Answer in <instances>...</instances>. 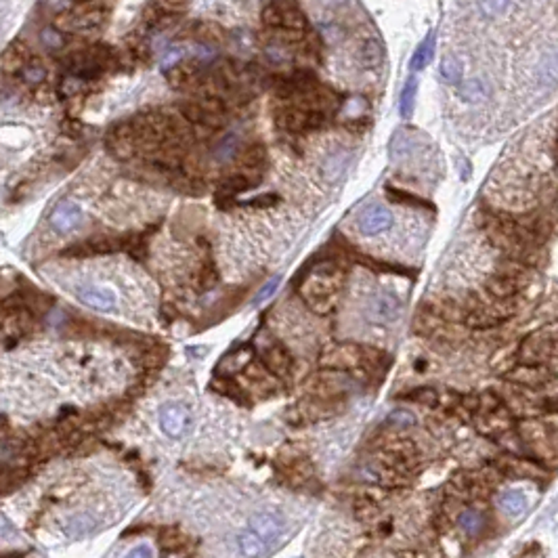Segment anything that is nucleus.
I'll return each instance as SVG.
<instances>
[{
  "mask_svg": "<svg viewBox=\"0 0 558 558\" xmlns=\"http://www.w3.org/2000/svg\"><path fill=\"white\" fill-rule=\"evenodd\" d=\"M539 82L542 84H557L558 82V53L548 55L539 63Z\"/></svg>",
  "mask_w": 558,
  "mask_h": 558,
  "instance_id": "33",
  "label": "nucleus"
},
{
  "mask_svg": "<svg viewBox=\"0 0 558 558\" xmlns=\"http://www.w3.org/2000/svg\"><path fill=\"white\" fill-rule=\"evenodd\" d=\"M353 508H355V517H357L359 520H363V522L376 520L378 515H380L378 504H376L369 495H359V498H355Z\"/></svg>",
  "mask_w": 558,
  "mask_h": 558,
  "instance_id": "31",
  "label": "nucleus"
},
{
  "mask_svg": "<svg viewBox=\"0 0 558 558\" xmlns=\"http://www.w3.org/2000/svg\"><path fill=\"white\" fill-rule=\"evenodd\" d=\"M80 223H82V210H80L74 201H61V204L53 210V214H51V225H53V229L59 231V233H70V231H74Z\"/></svg>",
  "mask_w": 558,
  "mask_h": 558,
  "instance_id": "20",
  "label": "nucleus"
},
{
  "mask_svg": "<svg viewBox=\"0 0 558 558\" xmlns=\"http://www.w3.org/2000/svg\"><path fill=\"white\" fill-rule=\"evenodd\" d=\"M386 422L389 424H393V426H401V428H405V426H414L416 424V418H414V414L411 411H407V409H395V411H391L389 414V418H386Z\"/></svg>",
  "mask_w": 558,
  "mask_h": 558,
  "instance_id": "37",
  "label": "nucleus"
},
{
  "mask_svg": "<svg viewBox=\"0 0 558 558\" xmlns=\"http://www.w3.org/2000/svg\"><path fill=\"white\" fill-rule=\"evenodd\" d=\"M338 292H340V269L334 263L319 265L300 288L305 302L315 313H330L336 307Z\"/></svg>",
  "mask_w": 558,
  "mask_h": 558,
  "instance_id": "2",
  "label": "nucleus"
},
{
  "mask_svg": "<svg viewBox=\"0 0 558 558\" xmlns=\"http://www.w3.org/2000/svg\"><path fill=\"white\" fill-rule=\"evenodd\" d=\"M558 355V334H554L550 327L539 330L529 334L518 349L520 363H539L548 365V361Z\"/></svg>",
  "mask_w": 558,
  "mask_h": 558,
  "instance_id": "6",
  "label": "nucleus"
},
{
  "mask_svg": "<svg viewBox=\"0 0 558 558\" xmlns=\"http://www.w3.org/2000/svg\"><path fill=\"white\" fill-rule=\"evenodd\" d=\"M340 401L336 399H319L309 397L300 401L298 405H294L292 411H288V420H292L294 424H311V422H319L325 418H332L340 411Z\"/></svg>",
  "mask_w": 558,
  "mask_h": 558,
  "instance_id": "10",
  "label": "nucleus"
},
{
  "mask_svg": "<svg viewBox=\"0 0 558 558\" xmlns=\"http://www.w3.org/2000/svg\"><path fill=\"white\" fill-rule=\"evenodd\" d=\"M493 468L500 473V477L506 478H527V480H537L544 478L546 470L544 466L525 456V453H504L493 462Z\"/></svg>",
  "mask_w": 558,
  "mask_h": 558,
  "instance_id": "9",
  "label": "nucleus"
},
{
  "mask_svg": "<svg viewBox=\"0 0 558 558\" xmlns=\"http://www.w3.org/2000/svg\"><path fill=\"white\" fill-rule=\"evenodd\" d=\"M248 529H250L267 548H271L279 537L283 535L285 518L278 515V512H258V515H254V517L250 518Z\"/></svg>",
  "mask_w": 558,
  "mask_h": 558,
  "instance_id": "14",
  "label": "nucleus"
},
{
  "mask_svg": "<svg viewBox=\"0 0 558 558\" xmlns=\"http://www.w3.org/2000/svg\"><path fill=\"white\" fill-rule=\"evenodd\" d=\"M158 542L164 552H181L187 544V535L179 527H166L162 529Z\"/></svg>",
  "mask_w": 558,
  "mask_h": 558,
  "instance_id": "27",
  "label": "nucleus"
},
{
  "mask_svg": "<svg viewBox=\"0 0 558 558\" xmlns=\"http://www.w3.org/2000/svg\"><path fill=\"white\" fill-rule=\"evenodd\" d=\"M124 558H156L154 557V550L149 548V546H145V544H141V546H135L128 554Z\"/></svg>",
  "mask_w": 558,
  "mask_h": 558,
  "instance_id": "39",
  "label": "nucleus"
},
{
  "mask_svg": "<svg viewBox=\"0 0 558 558\" xmlns=\"http://www.w3.org/2000/svg\"><path fill=\"white\" fill-rule=\"evenodd\" d=\"M273 116H275V124L281 130L294 132V135L317 130L327 120L325 114L302 110V107H298L294 103H288V101H279V105L273 110Z\"/></svg>",
  "mask_w": 558,
  "mask_h": 558,
  "instance_id": "5",
  "label": "nucleus"
},
{
  "mask_svg": "<svg viewBox=\"0 0 558 558\" xmlns=\"http://www.w3.org/2000/svg\"><path fill=\"white\" fill-rule=\"evenodd\" d=\"M365 315H367V319H369L372 323H376V325L393 323V321L401 315V300H399L395 294L380 292V294L372 296V300L367 302Z\"/></svg>",
  "mask_w": 558,
  "mask_h": 558,
  "instance_id": "15",
  "label": "nucleus"
},
{
  "mask_svg": "<svg viewBox=\"0 0 558 558\" xmlns=\"http://www.w3.org/2000/svg\"><path fill=\"white\" fill-rule=\"evenodd\" d=\"M216 283H219L216 263L212 260L210 254H206V258L199 263V269L198 273H196V279H194V285H196V290H198L199 294H204V292H210Z\"/></svg>",
  "mask_w": 558,
  "mask_h": 558,
  "instance_id": "24",
  "label": "nucleus"
},
{
  "mask_svg": "<svg viewBox=\"0 0 558 558\" xmlns=\"http://www.w3.org/2000/svg\"><path fill=\"white\" fill-rule=\"evenodd\" d=\"M210 74H212V63L189 59V61H179L170 70H166V80L170 88L179 93L196 95L208 84Z\"/></svg>",
  "mask_w": 558,
  "mask_h": 558,
  "instance_id": "4",
  "label": "nucleus"
},
{
  "mask_svg": "<svg viewBox=\"0 0 558 558\" xmlns=\"http://www.w3.org/2000/svg\"><path fill=\"white\" fill-rule=\"evenodd\" d=\"M250 363H252V349L239 347L238 351H233L231 355H227L219 363V374H225V376L238 374V372H243Z\"/></svg>",
  "mask_w": 558,
  "mask_h": 558,
  "instance_id": "25",
  "label": "nucleus"
},
{
  "mask_svg": "<svg viewBox=\"0 0 558 558\" xmlns=\"http://www.w3.org/2000/svg\"><path fill=\"white\" fill-rule=\"evenodd\" d=\"M489 84L485 80L480 78H473L468 82H462L460 86V97L468 103H480L489 97Z\"/></svg>",
  "mask_w": 558,
  "mask_h": 558,
  "instance_id": "28",
  "label": "nucleus"
},
{
  "mask_svg": "<svg viewBox=\"0 0 558 558\" xmlns=\"http://www.w3.org/2000/svg\"><path fill=\"white\" fill-rule=\"evenodd\" d=\"M416 88H418V84H416V78H409L407 80V84H405V88H403V95H401V116H409V112H411V103H414V97H416Z\"/></svg>",
  "mask_w": 558,
  "mask_h": 558,
  "instance_id": "36",
  "label": "nucleus"
},
{
  "mask_svg": "<svg viewBox=\"0 0 558 558\" xmlns=\"http://www.w3.org/2000/svg\"><path fill=\"white\" fill-rule=\"evenodd\" d=\"M260 363L275 378H288L292 374V369H294V359L290 355V351L278 340H271L260 351Z\"/></svg>",
  "mask_w": 558,
  "mask_h": 558,
  "instance_id": "16",
  "label": "nucleus"
},
{
  "mask_svg": "<svg viewBox=\"0 0 558 558\" xmlns=\"http://www.w3.org/2000/svg\"><path fill=\"white\" fill-rule=\"evenodd\" d=\"M495 504L502 512H506L508 517H518L527 510V498L522 491L518 489H506V491H500V495L495 498Z\"/></svg>",
  "mask_w": 558,
  "mask_h": 558,
  "instance_id": "23",
  "label": "nucleus"
},
{
  "mask_svg": "<svg viewBox=\"0 0 558 558\" xmlns=\"http://www.w3.org/2000/svg\"><path fill=\"white\" fill-rule=\"evenodd\" d=\"M36 61V55L32 53V48L23 42V40H15L6 46V51L2 53V59H0V70L6 74V76H13V78H21L23 72Z\"/></svg>",
  "mask_w": 558,
  "mask_h": 558,
  "instance_id": "13",
  "label": "nucleus"
},
{
  "mask_svg": "<svg viewBox=\"0 0 558 558\" xmlns=\"http://www.w3.org/2000/svg\"><path fill=\"white\" fill-rule=\"evenodd\" d=\"M458 527L468 535H478L487 527V515L478 508H468L458 515Z\"/></svg>",
  "mask_w": 558,
  "mask_h": 558,
  "instance_id": "26",
  "label": "nucleus"
},
{
  "mask_svg": "<svg viewBox=\"0 0 558 558\" xmlns=\"http://www.w3.org/2000/svg\"><path fill=\"white\" fill-rule=\"evenodd\" d=\"M510 6V0H478V9L485 17H500Z\"/></svg>",
  "mask_w": 558,
  "mask_h": 558,
  "instance_id": "35",
  "label": "nucleus"
},
{
  "mask_svg": "<svg viewBox=\"0 0 558 558\" xmlns=\"http://www.w3.org/2000/svg\"><path fill=\"white\" fill-rule=\"evenodd\" d=\"M124 248H126V233L124 236H93V238H86L68 246L61 252V256L63 258H93V256L124 252Z\"/></svg>",
  "mask_w": 558,
  "mask_h": 558,
  "instance_id": "7",
  "label": "nucleus"
},
{
  "mask_svg": "<svg viewBox=\"0 0 558 558\" xmlns=\"http://www.w3.org/2000/svg\"><path fill=\"white\" fill-rule=\"evenodd\" d=\"M159 428L166 437L185 438L194 431V414L181 401H168L159 409Z\"/></svg>",
  "mask_w": 558,
  "mask_h": 558,
  "instance_id": "8",
  "label": "nucleus"
},
{
  "mask_svg": "<svg viewBox=\"0 0 558 558\" xmlns=\"http://www.w3.org/2000/svg\"><path fill=\"white\" fill-rule=\"evenodd\" d=\"M95 518H90L88 515H76V517H72L70 520H68V525H65V533L70 535V537H74V539H78V537H86L93 529H95Z\"/></svg>",
  "mask_w": 558,
  "mask_h": 558,
  "instance_id": "30",
  "label": "nucleus"
},
{
  "mask_svg": "<svg viewBox=\"0 0 558 558\" xmlns=\"http://www.w3.org/2000/svg\"><path fill=\"white\" fill-rule=\"evenodd\" d=\"M187 36H191L194 40H198L201 44H208V46H221L227 42V32L214 23V21H196L191 23Z\"/></svg>",
  "mask_w": 558,
  "mask_h": 558,
  "instance_id": "21",
  "label": "nucleus"
},
{
  "mask_svg": "<svg viewBox=\"0 0 558 558\" xmlns=\"http://www.w3.org/2000/svg\"><path fill=\"white\" fill-rule=\"evenodd\" d=\"M267 164H269V154H267V147L265 143L260 141H254L250 145H246L238 156V172L246 174L254 185H258L263 181V174L267 170Z\"/></svg>",
  "mask_w": 558,
  "mask_h": 558,
  "instance_id": "12",
  "label": "nucleus"
},
{
  "mask_svg": "<svg viewBox=\"0 0 558 558\" xmlns=\"http://www.w3.org/2000/svg\"><path fill=\"white\" fill-rule=\"evenodd\" d=\"M187 353H189V355H198L196 359H201L208 353V347H194V349H189Z\"/></svg>",
  "mask_w": 558,
  "mask_h": 558,
  "instance_id": "41",
  "label": "nucleus"
},
{
  "mask_svg": "<svg viewBox=\"0 0 558 558\" xmlns=\"http://www.w3.org/2000/svg\"><path fill=\"white\" fill-rule=\"evenodd\" d=\"M76 296L82 305H86L95 311H101V313H110L116 309L114 292H110L107 288H101V285H82L76 290Z\"/></svg>",
  "mask_w": 558,
  "mask_h": 558,
  "instance_id": "18",
  "label": "nucleus"
},
{
  "mask_svg": "<svg viewBox=\"0 0 558 558\" xmlns=\"http://www.w3.org/2000/svg\"><path fill=\"white\" fill-rule=\"evenodd\" d=\"M525 265H518V269H500L495 275L487 279L485 288H487V294L495 300H515L518 294L522 292L525 288V275L527 269L522 271Z\"/></svg>",
  "mask_w": 558,
  "mask_h": 558,
  "instance_id": "11",
  "label": "nucleus"
},
{
  "mask_svg": "<svg viewBox=\"0 0 558 558\" xmlns=\"http://www.w3.org/2000/svg\"><path fill=\"white\" fill-rule=\"evenodd\" d=\"M401 399H403V401H409V403L424 405V407H438V405H441V395H438V391L431 389V386L411 389L409 393H403Z\"/></svg>",
  "mask_w": 558,
  "mask_h": 558,
  "instance_id": "29",
  "label": "nucleus"
},
{
  "mask_svg": "<svg viewBox=\"0 0 558 558\" xmlns=\"http://www.w3.org/2000/svg\"><path fill=\"white\" fill-rule=\"evenodd\" d=\"M210 389H212L214 393L223 395V397L231 399V401H233V403H238V405H243V407H248V405H250L248 391H243V389L239 386L233 378H229V376H225V374H219V376H214V378L210 380Z\"/></svg>",
  "mask_w": 558,
  "mask_h": 558,
  "instance_id": "22",
  "label": "nucleus"
},
{
  "mask_svg": "<svg viewBox=\"0 0 558 558\" xmlns=\"http://www.w3.org/2000/svg\"><path fill=\"white\" fill-rule=\"evenodd\" d=\"M26 552H0V558H23Z\"/></svg>",
  "mask_w": 558,
  "mask_h": 558,
  "instance_id": "42",
  "label": "nucleus"
},
{
  "mask_svg": "<svg viewBox=\"0 0 558 558\" xmlns=\"http://www.w3.org/2000/svg\"><path fill=\"white\" fill-rule=\"evenodd\" d=\"M438 72L445 82L449 84H462V76H464V70H462V63L456 59V57H445L438 65Z\"/></svg>",
  "mask_w": 558,
  "mask_h": 558,
  "instance_id": "32",
  "label": "nucleus"
},
{
  "mask_svg": "<svg viewBox=\"0 0 558 558\" xmlns=\"http://www.w3.org/2000/svg\"><path fill=\"white\" fill-rule=\"evenodd\" d=\"M393 225V214L382 208V206H372L367 208L361 219H359V229L363 236H378V233H384L386 229H391Z\"/></svg>",
  "mask_w": 558,
  "mask_h": 558,
  "instance_id": "19",
  "label": "nucleus"
},
{
  "mask_svg": "<svg viewBox=\"0 0 558 558\" xmlns=\"http://www.w3.org/2000/svg\"><path fill=\"white\" fill-rule=\"evenodd\" d=\"M542 557H544L542 546H539V544H531L529 548H525V552H522V557L520 558H542Z\"/></svg>",
  "mask_w": 558,
  "mask_h": 558,
  "instance_id": "40",
  "label": "nucleus"
},
{
  "mask_svg": "<svg viewBox=\"0 0 558 558\" xmlns=\"http://www.w3.org/2000/svg\"><path fill=\"white\" fill-rule=\"evenodd\" d=\"M508 380L518 386H527V389H542L552 380V372L548 369V365H539V363H520L515 369L508 372Z\"/></svg>",
  "mask_w": 558,
  "mask_h": 558,
  "instance_id": "17",
  "label": "nucleus"
},
{
  "mask_svg": "<svg viewBox=\"0 0 558 558\" xmlns=\"http://www.w3.org/2000/svg\"><path fill=\"white\" fill-rule=\"evenodd\" d=\"M431 55H433V34H428V38L424 42H420L414 59H411V68L414 70H422L428 61H431Z\"/></svg>",
  "mask_w": 558,
  "mask_h": 558,
  "instance_id": "34",
  "label": "nucleus"
},
{
  "mask_svg": "<svg viewBox=\"0 0 558 558\" xmlns=\"http://www.w3.org/2000/svg\"><path fill=\"white\" fill-rule=\"evenodd\" d=\"M279 283H281V278H279V275H275L273 279H269V281H267V283H265V285L258 290V294L254 296V300H252V302H254V305H263L265 300H269V298H271V296L278 292Z\"/></svg>",
  "mask_w": 558,
  "mask_h": 558,
  "instance_id": "38",
  "label": "nucleus"
},
{
  "mask_svg": "<svg viewBox=\"0 0 558 558\" xmlns=\"http://www.w3.org/2000/svg\"><path fill=\"white\" fill-rule=\"evenodd\" d=\"M473 426L485 437L500 438L515 431V416L512 411L504 405L502 397L493 391H485L478 395L477 411L473 414Z\"/></svg>",
  "mask_w": 558,
  "mask_h": 558,
  "instance_id": "3",
  "label": "nucleus"
},
{
  "mask_svg": "<svg viewBox=\"0 0 558 558\" xmlns=\"http://www.w3.org/2000/svg\"><path fill=\"white\" fill-rule=\"evenodd\" d=\"M263 26L275 32L285 44H298L307 38L309 21L305 11L294 0H271L260 13Z\"/></svg>",
  "mask_w": 558,
  "mask_h": 558,
  "instance_id": "1",
  "label": "nucleus"
},
{
  "mask_svg": "<svg viewBox=\"0 0 558 558\" xmlns=\"http://www.w3.org/2000/svg\"><path fill=\"white\" fill-rule=\"evenodd\" d=\"M557 159H558V139H557Z\"/></svg>",
  "mask_w": 558,
  "mask_h": 558,
  "instance_id": "43",
  "label": "nucleus"
}]
</instances>
